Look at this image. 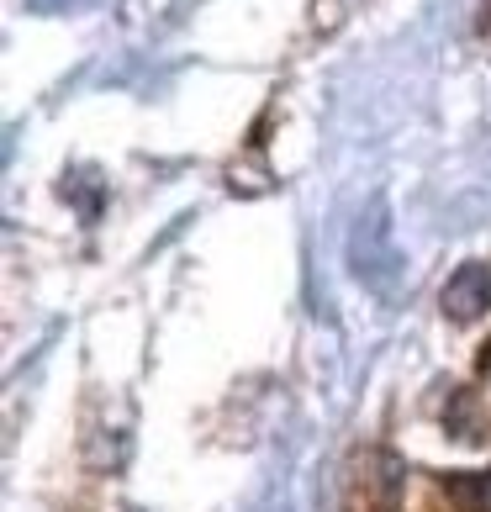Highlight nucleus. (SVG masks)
Here are the masks:
<instances>
[{"label":"nucleus","instance_id":"f257e3e1","mask_svg":"<svg viewBox=\"0 0 491 512\" xmlns=\"http://www.w3.org/2000/svg\"><path fill=\"white\" fill-rule=\"evenodd\" d=\"M486 307H491V270L486 264H465V270L444 286V312L465 322V317H476Z\"/></svg>","mask_w":491,"mask_h":512},{"label":"nucleus","instance_id":"f03ea898","mask_svg":"<svg viewBox=\"0 0 491 512\" xmlns=\"http://www.w3.org/2000/svg\"><path fill=\"white\" fill-rule=\"evenodd\" d=\"M449 497L465 512H491V470L486 476H449Z\"/></svg>","mask_w":491,"mask_h":512},{"label":"nucleus","instance_id":"7ed1b4c3","mask_svg":"<svg viewBox=\"0 0 491 512\" xmlns=\"http://www.w3.org/2000/svg\"><path fill=\"white\" fill-rule=\"evenodd\" d=\"M481 27H486V32H491V0H486V16H481Z\"/></svg>","mask_w":491,"mask_h":512}]
</instances>
